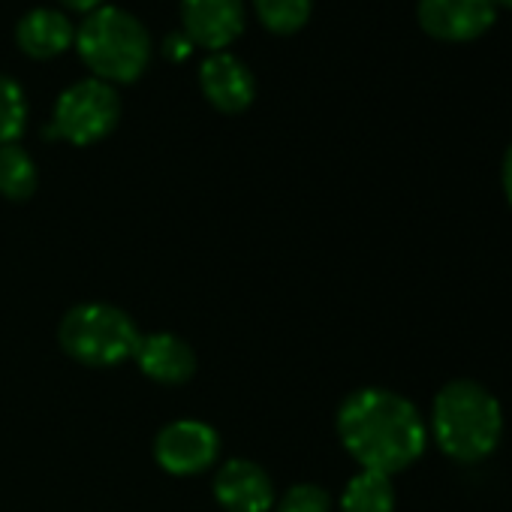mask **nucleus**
I'll return each mask as SVG.
<instances>
[{
  "label": "nucleus",
  "instance_id": "obj_20",
  "mask_svg": "<svg viewBox=\"0 0 512 512\" xmlns=\"http://www.w3.org/2000/svg\"><path fill=\"white\" fill-rule=\"evenodd\" d=\"M64 4L76 13H94V10H100L103 0H64Z\"/></svg>",
  "mask_w": 512,
  "mask_h": 512
},
{
  "label": "nucleus",
  "instance_id": "obj_4",
  "mask_svg": "<svg viewBox=\"0 0 512 512\" xmlns=\"http://www.w3.org/2000/svg\"><path fill=\"white\" fill-rule=\"evenodd\" d=\"M139 326L133 317L106 302H85L64 314L58 341L70 359L88 368H115L133 359L139 347Z\"/></svg>",
  "mask_w": 512,
  "mask_h": 512
},
{
  "label": "nucleus",
  "instance_id": "obj_1",
  "mask_svg": "<svg viewBox=\"0 0 512 512\" xmlns=\"http://www.w3.org/2000/svg\"><path fill=\"white\" fill-rule=\"evenodd\" d=\"M338 437L362 470L398 473L416 464L425 452L428 431L419 407L383 386L350 392L338 407Z\"/></svg>",
  "mask_w": 512,
  "mask_h": 512
},
{
  "label": "nucleus",
  "instance_id": "obj_19",
  "mask_svg": "<svg viewBox=\"0 0 512 512\" xmlns=\"http://www.w3.org/2000/svg\"><path fill=\"white\" fill-rule=\"evenodd\" d=\"M500 181H503V193H506V199H509V205H512V145H509V148H506V154H503Z\"/></svg>",
  "mask_w": 512,
  "mask_h": 512
},
{
  "label": "nucleus",
  "instance_id": "obj_17",
  "mask_svg": "<svg viewBox=\"0 0 512 512\" xmlns=\"http://www.w3.org/2000/svg\"><path fill=\"white\" fill-rule=\"evenodd\" d=\"M272 512H332V494L323 485L299 482L284 491V497L272 506Z\"/></svg>",
  "mask_w": 512,
  "mask_h": 512
},
{
  "label": "nucleus",
  "instance_id": "obj_12",
  "mask_svg": "<svg viewBox=\"0 0 512 512\" xmlns=\"http://www.w3.org/2000/svg\"><path fill=\"white\" fill-rule=\"evenodd\" d=\"M16 40H19V49L25 55L37 58V61H46V58H55V55H61L64 49L73 46L76 28L58 10H31L19 22Z\"/></svg>",
  "mask_w": 512,
  "mask_h": 512
},
{
  "label": "nucleus",
  "instance_id": "obj_3",
  "mask_svg": "<svg viewBox=\"0 0 512 512\" xmlns=\"http://www.w3.org/2000/svg\"><path fill=\"white\" fill-rule=\"evenodd\" d=\"M76 46L88 70L106 85L136 82L151 61V37L145 25L118 7L88 13L76 31Z\"/></svg>",
  "mask_w": 512,
  "mask_h": 512
},
{
  "label": "nucleus",
  "instance_id": "obj_14",
  "mask_svg": "<svg viewBox=\"0 0 512 512\" xmlns=\"http://www.w3.org/2000/svg\"><path fill=\"white\" fill-rule=\"evenodd\" d=\"M40 172L34 157L19 145H0V196L13 202H25L37 193Z\"/></svg>",
  "mask_w": 512,
  "mask_h": 512
},
{
  "label": "nucleus",
  "instance_id": "obj_13",
  "mask_svg": "<svg viewBox=\"0 0 512 512\" xmlns=\"http://www.w3.org/2000/svg\"><path fill=\"white\" fill-rule=\"evenodd\" d=\"M341 512H395L392 476L359 470L341 494Z\"/></svg>",
  "mask_w": 512,
  "mask_h": 512
},
{
  "label": "nucleus",
  "instance_id": "obj_8",
  "mask_svg": "<svg viewBox=\"0 0 512 512\" xmlns=\"http://www.w3.org/2000/svg\"><path fill=\"white\" fill-rule=\"evenodd\" d=\"M214 500L226 512H272L275 482L256 461L229 458L214 476Z\"/></svg>",
  "mask_w": 512,
  "mask_h": 512
},
{
  "label": "nucleus",
  "instance_id": "obj_9",
  "mask_svg": "<svg viewBox=\"0 0 512 512\" xmlns=\"http://www.w3.org/2000/svg\"><path fill=\"white\" fill-rule=\"evenodd\" d=\"M181 22L193 46L223 52L244 31V0H181Z\"/></svg>",
  "mask_w": 512,
  "mask_h": 512
},
{
  "label": "nucleus",
  "instance_id": "obj_10",
  "mask_svg": "<svg viewBox=\"0 0 512 512\" xmlns=\"http://www.w3.org/2000/svg\"><path fill=\"white\" fill-rule=\"evenodd\" d=\"M199 85H202L205 100L223 115L244 112L256 97L253 73L235 55H226V52H214L211 58L202 61Z\"/></svg>",
  "mask_w": 512,
  "mask_h": 512
},
{
  "label": "nucleus",
  "instance_id": "obj_2",
  "mask_svg": "<svg viewBox=\"0 0 512 512\" xmlns=\"http://www.w3.org/2000/svg\"><path fill=\"white\" fill-rule=\"evenodd\" d=\"M503 434L500 401L476 380H449L431 404V437L458 464L488 458Z\"/></svg>",
  "mask_w": 512,
  "mask_h": 512
},
{
  "label": "nucleus",
  "instance_id": "obj_6",
  "mask_svg": "<svg viewBox=\"0 0 512 512\" xmlns=\"http://www.w3.org/2000/svg\"><path fill=\"white\" fill-rule=\"evenodd\" d=\"M220 458V434L199 419H178L157 431L154 461L172 476H196Z\"/></svg>",
  "mask_w": 512,
  "mask_h": 512
},
{
  "label": "nucleus",
  "instance_id": "obj_11",
  "mask_svg": "<svg viewBox=\"0 0 512 512\" xmlns=\"http://www.w3.org/2000/svg\"><path fill=\"white\" fill-rule=\"evenodd\" d=\"M139 371L160 383V386H181L196 374V353L193 347L172 335V332H151L139 338V347L133 353Z\"/></svg>",
  "mask_w": 512,
  "mask_h": 512
},
{
  "label": "nucleus",
  "instance_id": "obj_5",
  "mask_svg": "<svg viewBox=\"0 0 512 512\" xmlns=\"http://www.w3.org/2000/svg\"><path fill=\"white\" fill-rule=\"evenodd\" d=\"M121 121V97L112 85L100 79H85L70 85L55 106L52 127L46 139H64L70 145H94L106 139Z\"/></svg>",
  "mask_w": 512,
  "mask_h": 512
},
{
  "label": "nucleus",
  "instance_id": "obj_15",
  "mask_svg": "<svg viewBox=\"0 0 512 512\" xmlns=\"http://www.w3.org/2000/svg\"><path fill=\"white\" fill-rule=\"evenodd\" d=\"M28 127V100L16 79L0 76V145H13Z\"/></svg>",
  "mask_w": 512,
  "mask_h": 512
},
{
  "label": "nucleus",
  "instance_id": "obj_16",
  "mask_svg": "<svg viewBox=\"0 0 512 512\" xmlns=\"http://www.w3.org/2000/svg\"><path fill=\"white\" fill-rule=\"evenodd\" d=\"M253 7L272 34H296L311 19V0H253Z\"/></svg>",
  "mask_w": 512,
  "mask_h": 512
},
{
  "label": "nucleus",
  "instance_id": "obj_7",
  "mask_svg": "<svg viewBox=\"0 0 512 512\" xmlns=\"http://www.w3.org/2000/svg\"><path fill=\"white\" fill-rule=\"evenodd\" d=\"M419 25L440 43L479 40L497 19L494 0H419Z\"/></svg>",
  "mask_w": 512,
  "mask_h": 512
},
{
  "label": "nucleus",
  "instance_id": "obj_21",
  "mask_svg": "<svg viewBox=\"0 0 512 512\" xmlns=\"http://www.w3.org/2000/svg\"><path fill=\"white\" fill-rule=\"evenodd\" d=\"M497 4H500V7H506V10H512V0H494V7H497Z\"/></svg>",
  "mask_w": 512,
  "mask_h": 512
},
{
  "label": "nucleus",
  "instance_id": "obj_18",
  "mask_svg": "<svg viewBox=\"0 0 512 512\" xmlns=\"http://www.w3.org/2000/svg\"><path fill=\"white\" fill-rule=\"evenodd\" d=\"M190 52H193V43H190L184 34H172V37H166V55H169L172 61H184Z\"/></svg>",
  "mask_w": 512,
  "mask_h": 512
}]
</instances>
